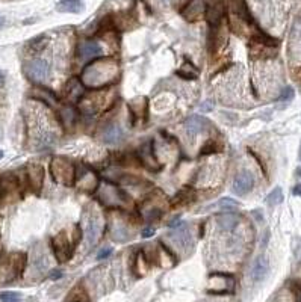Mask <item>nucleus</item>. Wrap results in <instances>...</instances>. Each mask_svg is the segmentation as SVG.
Segmentation results:
<instances>
[{
  "label": "nucleus",
  "mask_w": 301,
  "mask_h": 302,
  "mask_svg": "<svg viewBox=\"0 0 301 302\" xmlns=\"http://www.w3.org/2000/svg\"><path fill=\"white\" fill-rule=\"evenodd\" d=\"M53 178L64 186H74L76 181V168L65 157H55L50 163Z\"/></svg>",
  "instance_id": "f257e3e1"
},
{
  "label": "nucleus",
  "mask_w": 301,
  "mask_h": 302,
  "mask_svg": "<svg viewBox=\"0 0 301 302\" xmlns=\"http://www.w3.org/2000/svg\"><path fill=\"white\" fill-rule=\"evenodd\" d=\"M24 73L32 82L41 83L50 74V64L44 59H33L24 65Z\"/></svg>",
  "instance_id": "f03ea898"
},
{
  "label": "nucleus",
  "mask_w": 301,
  "mask_h": 302,
  "mask_svg": "<svg viewBox=\"0 0 301 302\" xmlns=\"http://www.w3.org/2000/svg\"><path fill=\"white\" fill-rule=\"evenodd\" d=\"M52 246H53L56 260H58L59 263H65V261L71 257L73 249H74V245L70 243V237H68L67 231L58 233V234L52 239Z\"/></svg>",
  "instance_id": "7ed1b4c3"
},
{
  "label": "nucleus",
  "mask_w": 301,
  "mask_h": 302,
  "mask_svg": "<svg viewBox=\"0 0 301 302\" xmlns=\"http://www.w3.org/2000/svg\"><path fill=\"white\" fill-rule=\"evenodd\" d=\"M253 187H254V177L250 171L244 169L236 174V177L233 180V192L236 195L244 197L253 191Z\"/></svg>",
  "instance_id": "20e7f679"
},
{
  "label": "nucleus",
  "mask_w": 301,
  "mask_h": 302,
  "mask_svg": "<svg viewBox=\"0 0 301 302\" xmlns=\"http://www.w3.org/2000/svg\"><path fill=\"white\" fill-rule=\"evenodd\" d=\"M209 124H210L209 120H206V118L201 117V115H191L190 118H188V120L183 123L188 136H191V138H196L197 135L206 132L207 127H209Z\"/></svg>",
  "instance_id": "39448f33"
},
{
  "label": "nucleus",
  "mask_w": 301,
  "mask_h": 302,
  "mask_svg": "<svg viewBox=\"0 0 301 302\" xmlns=\"http://www.w3.org/2000/svg\"><path fill=\"white\" fill-rule=\"evenodd\" d=\"M270 272V261L265 255H259L256 261L253 263V268L250 272V277L254 283H260L265 280V277Z\"/></svg>",
  "instance_id": "423d86ee"
},
{
  "label": "nucleus",
  "mask_w": 301,
  "mask_h": 302,
  "mask_svg": "<svg viewBox=\"0 0 301 302\" xmlns=\"http://www.w3.org/2000/svg\"><path fill=\"white\" fill-rule=\"evenodd\" d=\"M206 9H207V6L204 3V0H191V2L186 5V8L182 11V15L186 20L196 21L206 14Z\"/></svg>",
  "instance_id": "0eeeda50"
},
{
  "label": "nucleus",
  "mask_w": 301,
  "mask_h": 302,
  "mask_svg": "<svg viewBox=\"0 0 301 302\" xmlns=\"http://www.w3.org/2000/svg\"><path fill=\"white\" fill-rule=\"evenodd\" d=\"M224 12H225V8H224V3L221 2H215L210 8L206 9V17H207V21L209 24L213 27V29H218L224 20Z\"/></svg>",
  "instance_id": "6e6552de"
},
{
  "label": "nucleus",
  "mask_w": 301,
  "mask_h": 302,
  "mask_svg": "<svg viewBox=\"0 0 301 302\" xmlns=\"http://www.w3.org/2000/svg\"><path fill=\"white\" fill-rule=\"evenodd\" d=\"M103 53V49L101 46L97 43V41H84L81 43L79 49H78V56L82 59V61H87V59H93L99 55Z\"/></svg>",
  "instance_id": "1a4fd4ad"
},
{
  "label": "nucleus",
  "mask_w": 301,
  "mask_h": 302,
  "mask_svg": "<svg viewBox=\"0 0 301 302\" xmlns=\"http://www.w3.org/2000/svg\"><path fill=\"white\" fill-rule=\"evenodd\" d=\"M232 12L242 20L247 26H254V20L248 11V6L245 3V0H232Z\"/></svg>",
  "instance_id": "9d476101"
},
{
  "label": "nucleus",
  "mask_w": 301,
  "mask_h": 302,
  "mask_svg": "<svg viewBox=\"0 0 301 302\" xmlns=\"http://www.w3.org/2000/svg\"><path fill=\"white\" fill-rule=\"evenodd\" d=\"M27 177H29L30 186L35 189L36 192H38L41 189V186H43V181H44V168L41 165H29Z\"/></svg>",
  "instance_id": "9b49d317"
},
{
  "label": "nucleus",
  "mask_w": 301,
  "mask_h": 302,
  "mask_svg": "<svg viewBox=\"0 0 301 302\" xmlns=\"http://www.w3.org/2000/svg\"><path fill=\"white\" fill-rule=\"evenodd\" d=\"M123 139V130L118 124H110L104 132H103V142L106 145H114Z\"/></svg>",
  "instance_id": "f8f14e48"
},
{
  "label": "nucleus",
  "mask_w": 301,
  "mask_h": 302,
  "mask_svg": "<svg viewBox=\"0 0 301 302\" xmlns=\"http://www.w3.org/2000/svg\"><path fill=\"white\" fill-rule=\"evenodd\" d=\"M56 11L78 14V12L84 11V5L79 2V0H61L59 3H56Z\"/></svg>",
  "instance_id": "ddd939ff"
},
{
  "label": "nucleus",
  "mask_w": 301,
  "mask_h": 302,
  "mask_svg": "<svg viewBox=\"0 0 301 302\" xmlns=\"http://www.w3.org/2000/svg\"><path fill=\"white\" fill-rule=\"evenodd\" d=\"M216 222H218V225L221 226L222 230L230 231V230L235 228L236 224H238V216L235 213H222V215H219L216 218Z\"/></svg>",
  "instance_id": "4468645a"
},
{
  "label": "nucleus",
  "mask_w": 301,
  "mask_h": 302,
  "mask_svg": "<svg viewBox=\"0 0 301 302\" xmlns=\"http://www.w3.org/2000/svg\"><path fill=\"white\" fill-rule=\"evenodd\" d=\"M67 98L68 100H73L76 101L82 97V92H84V86L81 82H78L76 79H73L68 85H67Z\"/></svg>",
  "instance_id": "2eb2a0df"
},
{
  "label": "nucleus",
  "mask_w": 301,
  "mask_h": 302,
  "mask_svg": "<svg viewBox=\"0 0 301 302\" xmlns=\"http://www.w3.org/2000/svg\"><path fill=\"white\" fill-rule=\"evenodd\" d=\"M222 148H224L222 141H219V139H210V141H207V142L201 147L200 156H207V154L219 153V151H222Z\"/></svg>",
  "instance_id": "dca6fc26"
},
{
  "label": "nucleus",
  "mask_w": 301,
  "mask_h": 302,
  "mask_svg": "<svg viewBox=\"0 0 301 302\" xmlns=\"http://www.w3.org/2000/svg\"><path fill=\"white\" fill-rule=\"evenodd\" d=\"M177 76H180V77H183V79H190V80H194V79H197L199 77V70L190 62H185L183 65H182V68L177 71Z\"/></svg>",
  "instance_id": "f3484780"
},
{
  "label": "nucleus",
  "mask_w": 301,
  "mask_h": 302,
  "mask_svg": "<svg viewBox=\"0 0 301 302\" xmlns=\"http://www.w3.org/2000/svg\"><path fill=\"white\" fill-rule=\"evenodd\" d=\"M196 200L191 189H182V191L176 195L173 200V206H182V204H190Z\"/></svg>",
  "instance_id": "a211bd4d"
},
{
  "label": "nucleus",
  "mask_w": 301,
  "mask_h": 302,
  "mask_svg": "<svg viewBox=\"0 0 301 302\" xmlns=\"http://www.w3.org/2000/svg\"><path fill=\"white\" fill-rule=\"evenodd\" d=\"M97 231H99V222H97V219L96 218H90L88 226H87V242H88V245H93L96 242Z\"/></svg>",
  "instance_id": "6ab92c4d"
},
{
  "label": "nucleus",
  "mask_w": 301,
  "mask_h": 302,
  "mask_svg": "<svg viewBox=\"0 0 301 302\" xmlns=\"http://www.w3.org/2000/svg\"><path fill=\"white\" fill-rule=\"evenodd\" d=\"M130 237L132 236L129 234V230L123 225H117L114 231H112V239H114L115 242H127Z\"/></svg>",
  "instance_id": "aec40b11"
},
{
  "label": "nucleus",
  "mask_w": 301,
  "mask_h": 302,
  "mask_svg": "<svg viewBox=\"0 0 301 302\" xmlns=\"http://www.w3.org/2000/svg\"><path fill=\"white\" fill-rule=\"evenodd\" d=\"M61 117H62V123L65 126H74V123H76V110H74L73 107H64L61 110Z\"/></svg>",
  "instance_id": "412c9836"
},
{
  "label": "nucleus",
  "mask_w": 301,
  "mask_h": 302,
  "mask_svg": "<svg viewBox=\"0 0 301 302\" xmlns=\"http://www.w3.org/2000/svg\"><path fill=\"white\" fill-rule=\"evenodd\" d=\"M283 201V191H282V187H276L274 191L268 195L267 198V203L270 206H277Z\"/></svg>",
  "instance_id": "4be33fe9"
},
{
  "label": "nucleus",
  "mask_w": 301,
  "mask_h": 302,
  "mask_svg": "<svg viewBox=\"0 0 301 302\" xmlns=\"http://www.w3.org/2000/svg\"><path fill=\"white\" fill-rule=\"evenodd\" d=\"M0 299H2L3 302H18L20 295L15 292H5V293H0Z\"/></svg>",
  "instance_id": "5701e85b"
},
{
  "label": "nucleus",
  "mask_w": 301,
  "mask_h": 302,
  "mask_svg": "<svg viewBox=\"0 0 301 302\" xmlns=\"http://www.w3.org/2000/svg\"><path fill=\"white\" fill-rule=\"evenodd\" d=\"M294 95H295V92H294V88H291V86H286L283 91H282V94H280V97H279V100L280 101H289V100H292L294 98Z\"/></svg>",
  "instance_id": "b1692460"
},
{
  "label": "nucleus",
  "mask_w": 301,
  "mask_h": 302,
  "mask_svg": "<svg viewBox=\"0 0 301 302\" xmlns=\"http://www.w3.org/2000/svg\"><path fill=\"white\" fill-rule=\"evenodd\" d=\"M110 254H112V248H109V246H107V248H103V249H100V251H99L97 258H99V260H103V258H107Z\"/></svg>",
  "instance_id": "393cba45"
},
{
  "label": "nucleus",
  "mask_w": 301,
  "mask_h": 302,
  "mask_svg": "<svg viewBox=\"0 0 301 302\" xmlns=\"http://www.w3.org/2000/svg\"><path fill=\"white\" fill-rule=\"evenodd\" d=\"M155 234V228H145L142 231V237H152Z\"/></svg>",
  "instance_id": "a878e982"
},
{
  "label": "nucleus",
  "mask_w": 301,
  "mask_h": 302,
  "mask_svg": "<svg viewBox=\"0 0 301 302\" xmlns=\"http://www.w3.org/2000/svg\"><path fill=\"white\" fill-rule=\"evenodd\" d=\"M294 195H297V197H301V183L300 184H297L295 187H294Z\"/></svg>",
  "instance_id": "bb28decb"
},
{
  "label": "nucleus",
  "mask_w": 301,
  "mask_h": 302,
  "mask_svg": "<svg viewBox=\"0 0 301 302\" xmlns=\"http://www.w3.org/2000/svg\"><path fill=\"white\" fill-rule=\"evenodd\" d=\"M50 277H52V280H59L62 277V272L61 271H53Z\"/></svg>",
  "instance_id": "cd10ccee"
},
{
  "label": "nucleus",
  "mask_w": 301,
  "mask_h": 302,
  "mask_svg": "<svg viewBox=\"0 0 301 302\" xmlns=\"http://www.w3.org/2000/svg\"><path fill=\"white\" fill-rule=\"evenodd\" d=\"M268 239H270V231H265V236H263V240H262V246H265V245H267Z\"/></svg>",
  "instance_id": "c85d7f7f"
},
{
  "label": "nucleus",
  "mask_w": 301,
  "mask_h": 302,
  "mask_svg": "<svg viewBox=\"0 0 301 302\" xmlns=\"http://www.w3.org/2000/svg\"><path fill=\"white\" fill-rule=\"evenodd\" d=\"M253 215L257 218V221H259V222H260V221H263V216H262V213H260L259 210H254V212H253Z\"/></svg>",
  "instance_id": "c756f323"
},
{
  "label": "nucleus",
  "mask_w": 301,
  "mask_h": 302,
  "mask_svg": "<svg viewBox=\"0 0 301 302\" xmlns=\"http://www.w3.org/2000/svg\"><path fill=\"white\" fill-rule=\"evenodd\" d=\"M5 82V77H3V74H2V71H0V85H2Z\"/></svg>",
  "instance_id": "7c9ffc66"
},
{
  "label": "nucleus",
  "mask_w": 301,
  "mask_h": 302,
  "mask_svg": "<svg viewBox=\"0 0 301 302\" xmlns=\"http://www.w3.org/2000/svg\"><path fill=\"white\" fill-rule=\"evenodd\" d=\"M3 157V151L2 150H0V159H2Z\"/></svg>",
  "instance_id": "2f4dec72"
},
{
  "label": "nucleus",
  "mask_w": 301,
  "mask_h": 302,
  "mask_svg": "<svg viewBox=\"0 0 301 302\" xmlns=\"http://www.w3.org/2000/svg\"><path fill=\"white\" fill-rule=\"evenodd\" d=\"M3 24V20H2V17H0V26H2Z\"/></svg>",
  "instance_id": "473e14b6"
},
{
  "label": "nucleus",
  "mask_w": 301,
  "mask_h": 302,
  "mask_svg": "<svg viewBox=\"0 0 301 302\" xmlns=\"http://www.w3.org/2000/svg\"><path fill=\"white\" fill-rule=\"evenodd\" d=\"M298 174H300V177H301V169H300V171H298Z\"/></svg>",
  "instance_id": "72a5a7b5"
}]
</instances>
